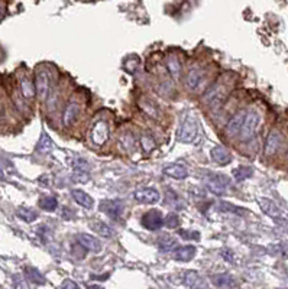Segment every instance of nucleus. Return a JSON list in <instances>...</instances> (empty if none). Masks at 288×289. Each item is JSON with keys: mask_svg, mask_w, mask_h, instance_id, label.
I'll return each instance as SVG.
<instances>
[{"mask_svg": "<svg viewBox=\"0 0 288 289\" xmlns=\"http://www.w3.org/2000/svg\"><path fill=\"white\" fill-rule=\"evenodd\" d=\"M197 133H199L197 120L193 116H187L181 123V128L178 132V140L182 143H191L196 139Z\"/></svg>", "mask_w": 288, "mask_h": 289, "instance_id": "1", "label": "nucleus"}, {"mask_svg": "<svg viewBox=\"0 0 288 289\" xmlns=\"http://www.w3.org/2000/svg\"><path fill=\"white\" fill-rule=\"evenodd\" d=\"M261 123V116L256 113V111H249L246 113V117H245L244 126H242V130H241V139L246 142L249 139L253 137V134L256 133L258 130V126Z\"/></svg>", "mask_w": 288, "mask_h": 289, "instance_id": "2", "label": "nucleus"}, {"mask_svg": "<svg viewBox=\"0 0 288 289\" xmlns=\"http://www.w3.org/2000/svg\"><path fill=\"white\" fill-rule=\"evenodd\" d=\"M227 184L229 178L220 174H209V177L206 178V188L216 195H223L226 193Z\"/></svg>", "mask_w": 288, "mask_h": 289, "instance_id": "3", "label": "nucleus"}, {"mask_svg": "<svg viewBox=\"0 0 288 289\" xmlns=\"http://www.w3.org/2000/svg\"><path fill=\"white\" fill-rule=\"evenodd\" d=\"M108 139H109V126H108V123L103 122V120L96 122L93 125V128H91V140H93V143L102 146V145H105L108 142Z\"/></svg>", "mask_w": 288, "mask_h": 289, "instance_id": "4", "label": "nucleus"}, {"mask_svg": "<svg viewBox=\"0 0 288 289\" xmlns=\"http://www.w3.org/2000/svg\"><path fill=\"white\" fill-rule=\"evenodd\" d=\"M141 223H142V225L146 230L156 231V230H159L164 225V217H162V214L158 210H151V211H148V213H145L142 216Z\"/></svg>", "mask_w": 288, "mask_h": 289, "instance_id": "5", "label": "nucleus"}, {"mask_svg": "<svg viewBox=\"0 0 288 289\" xmlns=\"http://www.w3.org/2000/svg\"><path fill=\"white\" fill-rule=\"evenodd\" d=\"M100 210L113 219H119L125 210V204L122 200H103L100 202Z\"/></svg>", "mask_w": 288, "mask_h": 289, "instance_id": "6", "label": "nucleus"}, {"mask_svg": "<svg viewBox=\"0 0 288 289\" xmlns=\"http://www.w3.org/2000/svg\"><path fill=\"white\" fill-rule=\"evenodd\" d=\"M133 198L142 204H156L161 200V194L155 188H142L135 191Z\"/></svg>", "mask_w": 288, "mask_h": 289, "instance_id": "7", "label": "nucleus"}, {"mask_svg": "<svg viewBox=\"0 0 288 289\" xmlns=\"http://www.w3.org/2000/svg\"><path fill=\"white\" fill-rule=\"evenodd\" d=\"M35 91L41 100L49 96V75L45 71H38L35 75Z\"/></svg>", "mask_w": 288, "mask_h": 289, "instance_id": "8", "label": "nucleus"}, {"mask_svg": "<svg viewBox=\"0 0 288 289\" xmlns=\"http://www.w3.org/2000/svg\"><path fill=\"white\" fill-rule=\"evenodd\" d=\"M245 117H246V111L241 110L238 111V113L227 122V125H226V133H227V136L233 137V136H238V134L241 133L242 126H244Z\"/></svg>", "mask_w": 288, "mask_h": 289, "instance_id": "9", "label": "nucleus"}, {"mask_svg": "<svg viewBox=\"0 0 288 289\" xmlns=\"http://www.w3.org/2000/svg\"><path fill=\"white\" fill-rule=\"evenodd\" d=\"M77 240H78V245L81 246L83 249L89 250V252L99 253V252L103 249L102 242H100L97 237H94V236H91V234H87V233H80V234L77 236Z\"/></svg>", "mask_w": 288, "mask_h": 289, "instance_id": "10", "label": "nucleus"}, {"mask_svg": "<svg viewBox=\"0 0 288 289\" xmlns=\"http://www.w3.org/2000/svg\"><path fill=\"white\" fill-rule=\"evenodd\" d=\"M78 113H80V106L78 103L75 101H70L64 109V113H63V123L66 128H70L71 125L75 123L77 117H78Z\"/></svg>", "mask_w": 288, "mask_h": 289, "instance_id": "11", "label": "nucleus"}, {"mask_svg": "<svg viewBox=\"0 0 288 289\" xmlns=\"http://www.w3.org/2000/svg\"><path fill=\"white\" fill-rule=\"evenodd\" d=\"M194 256H196V247L191 245L177 247L173 252V257L178 262H190Z\"/></svg>", "mask_w": 288, "mask_h": 289, "instance_id": "12", "label": "nucleus"}, {"mask_svg": "<svg viewBox=\"0 0 288 289\" xmlns=\"http://www.w3.org/2000/svg\"><path fill=\"white\" fill-rule=\"evenodd\" d=\"M280 145H281V134L278 133V132H275V130H272L271 133L268 134V137H266L265 140V149H264L265 155H274V154L278 151Z\"/></svg>", "mask_w": 288, "mask_h": 289, "instance_id": "13", "label": "nucleus"}, {"mask_svg": "<svg viewBox=\"0 0 288 289\" xmlns=\"http://www.w3.org/2000/svg\"><path fill=\"white\" fill-rule=\"evenodd\" d=\"M210 155L213 158L215 162H217L219 165H229L232 162V154L224 148V146H215L210 152Z\"/></svg>", "mask_w": 288, "mask_h": 289, "instance_id": "14", "label": "nucleus"}, {"mask_svg": "<svg viewBox=\"0 0 288 289\" xmlns=\"http://www.w3.org/2000/svg\"><path fill=\"white\" fill-rule=\"evenodd\" d=\"M90 228L94 231V233H97L99 236H102V237H113L114 236V228L110 227L109 224H106L105 222H100V220H93V222H90Z\"/></svg>", "mask_w": 288, "mask_h": 289, "instance_id": "15", "label": "nucleus"}, {"mask_svg": "<svg viewBox=\"0 0 288 289\" xmlns=\"http://www.w3.org/2000/svg\"><path fill=\"white\" fill-rule=\"evenodd\" d=\"M259 202V205H261V208H262V211L268 214L269 217H272V219H280L281 217V210H280V207L274 202L272 200H269V198H259L258 200Z\"/></svg>", "mask_w": 288, "mask_h": 289, "instance_id": "16", "label": "nucleus"}, {"mask_svg": "<svg viewBox=\"0 0 288 289\" xmlns=\"http://www.w3.org/2000/svg\"><path fill=\"white\" fill-rule=\"evenodd\" d=\"M71 197L74 198V201H75L78 205H81L83 208L90 210V208L94 207V200L90 197L86 191H83V190H72V191H71Z\"/></svg>", "mask_w": 288, "mask_h": 289, "instance_id": "17", "label": "nucleus"}, {"mask_svg": "<svg viewBox=\"0 0 288 289\" xmlns=\"http://www.w3.org/2000/svg\"><path fill=\"white\" fill-rule=\"evenodd\" d=\"M164 174L170 178L176 179H185L188 177V171L187 168H184L182 165H178V163H173V165H168L164 168Z\"/></svg>", "mask_w": 288, "mask_h": 289, "instance_id": "18", "label": "nucleus"}, {"mask_svg": "<svg viewBox=\"0 0 288 289\" xmlns=\"http://www.w3.org/2000/svg\"><path fill=\"white\" fill-rule=\"evenodd\" d=\"M182 284L184 287L187 288H200V287H204L203 284V278L200 276L197 272L194 270H187L182 276Z\"/></svg>", "mask_w": 288, "mask_h": 289, "instance_id": "19", "label": "nucleus"}, {"mask_svg": "<svg viewBox=\"0 0 288 289\" xmlns=\"http://www.w3.org/2000/svg\"><path fill=\"white\" fill-rule=\"evenodd\" d=\"M204 81V75L203 71L200 69H191L187 74V80H185V86L190 90H197Z\"/></svg>", "mask_w": 288, "mask_h": 289, "instance_id": "20", "label": "nucleus"}, {"mask_svg": "<svg viewBox=\"0 0 288 289\" xmlns=\"http://www.w3.org/2000/svg\"><path fill=\"white\" fill-rule=\"evenodd\" d=\"M23 275H25V278H26L29 282H32V284H35V285H44L45 284V276L36 269V267L26 266L23 269Z\"/></svg>", "mask_w": 288, "mask_h": 289, "instance_id": "21", "label": "nucleus"}, {"mask_svg": "<svg viewBox=\"0 0 288 289\" xmlns=\"http://www.w3.org/2000/svg\"><path fill=\"white\" fill-rule=\"evenodd\" d=\"M212 282L217 288H232V287H235V279L229 273H219V275L212 276Z\"/></svg>", "mask_w": 288, "mask_h": 289, "instance_id": "22", "label": "nucleus"}, {"mask_svg": "<svg viewBox=\"0 0 288 289\" xmlns=\"http://www.w3.org/2000/svg\"><path fill=\"white\" fill-rule=\"evenodd\" d=\"M165 64H167V69L170 71L171 77H173L174 80H180L182 67H181V63H180V60H178L177 57H176V55H170V57L167 58Z\"/></svg>", "mask_w": 288, "mask_h": 289, "instance_id": "23", "label": "nucleus"}, {"mask_svg": "<svg viewBox=\"0 0 288 289\" xmlns=\"http://www.w3.org/2000/svg\"><path fill=\"white\" fill-rule=\"evenodd\" d=\"M223 94V89L220 86H216V87H213V89H210L207 93H206V96L203 97V100H204V103H207L209 106H212V104H217V103H220L222 101V96Z\"/></svg>", "mask_w": 288, "mask_h": 289, "instance_id": "24", "label": "nucleus"}, {"mask_svg": "<svg viewBox=\"0 0 288 289\" xmlns=\"http://www.w3.org/2000/svg\"><path fill=\"white\" fill-rule=\"evenodd\" d=\"M119 145H120V148H122L125 152L131 154V152L135 151V148H136V139H135V136H133L132 133L126 132V133H123L120 136Z\"/></svg>", "mask_w": 288, "mask_h": 289, "instance_id": "25", "label": "nucleus"}, {"mask_svg": "<svg viewBox=\"0 0 288 289\" xmlns=\"http://www.w3.org/2000/svg\"><path fill=\"white\" fill-rule=\"evenodd\" d=\"M16 214H18V217H19V219H22L23 222H26V223H32L38 219V213H36L35 210H32V208H26V207H21V208L16 211Z\"/></svg>", "mask_w": 288, "mask_h": 289, "instance_id": "26", "label": "nucleus"}, {"mask_svg": "<svg viewBox=\"0 0 288 289\" xmlns=\"http://www.w3.org/2000/svg\"><path fill=\"white\" fill-rule=\"evenodd\" d=\"M51 148H52V140H51V137L46 133H42L39 142H38V145H36V152H38V154H48V152L51 151Z\"/></svg>", "mask_w": 288, "mask_h": 289, "instance_id": "27", "label": "nucleus"}, {"mask_svg": "<svg viewBox=\"0 0 288 289\" xmlns=\"http://www.w3.org/2000/svg\"><path fill=\"white\" fill-rule=\"evenodd\" d=\"M252 174H253V169L249 168V166H239V168L233 169V172H232L233 178L236 181H244V179L251 178Z\"/></svg>", "mask_w": 288, "mask_h": 289, "instance_id": "28", "label": "nucleus"}, {"mask_svg": "<svg viewBox=\"0 0 288 289\" xmlns=\"http://www.w3.org/2000/svg\"><path fill=\"white\" fill-rule=\"evenodd\" d=\"M177 240H174V239H171V237H164L161 242H158V247H159V250L161 252H164V253H168V252H174L176 249H177Z\"/></svg>", "mask_w": 288, "mask_h": 289, "instance_id": "29", "label": "nucleus"}, {"mask_svg": "<svg viewBox=\"0 0 288 289\" xmlns=\"http://www.w3.org/2000/svg\"><path fill=\"white\" fill-rule=\"evenodd\" d=\"M21 90H22L23 97H26V98H31L35 96V86L26 77L21 78Z\"/></svg>", "mask_w": 288, "mask_h": 289, "instance_id": "30", "label": "nucleus"}, {"mask_svg": "<svg viewBox=\"0 0 288 289\" xmlns=\"http://www.w3.org/2000/svg\"><path fill=\"white\" fill-rule=\"evenodd\" d=\"M141 148L146 154L152 152V149H155V140H154V137L151 134H142L141 136Z\"/></svg>", "mask_w": 288, "mask_h": 289, "instance_id": "31", "label": "nucleus"}, {"mask_svg": "<svg viewBox=\"0 0 288 289\" xmlns=\"http://www.w3.org/2000/svg\"><path fill=\"white\" fill-rule=\"evenodd\" d=\"M39 207L45 211H55L58 207V201L54 197H44L39 200Z\"/></svg>", "mask_w": 288, "mask_h": 289, "instance_id": "32", "label": "nucleus"}, {"mask_svg": "<svg viewBox=\"0 0 288 289\" xmlns=\"http://www.w3.org/2000/svg\"><path fill=\"white\" fill-rule=\"evenodd\" d=\"M180 217L176 213H170L165 219H164V225H167L168 228H176L180 225Z\"/></svg>", "mask_w": 288, "mask_h": 289, "instance_id": "33", "label": "nucleus"}, {"mask_svg": "<svg viewBox=\"0 0 288 289\" xmlns=\"http://www.w3.org/2000/svg\"><path fill=\"white\" fill-rule=\"evenodd\" d=\"M72 178L75 179L77 182H87L90 179L89 172L87 169H81V168H77L75 172H74V177Z\"/></svg>", "mask_w": 288, "mask_h": 289, "instance_id": "34", "label": "nucleus"}, {"mask_svg": "<svg viewBox=\"0 0 288 289\" xmlns=\"http://www.w3.org/2000/svg\"><path fill=\"white\" fill-rule=\"evenodd\" d=\"M178 234L184 239V240H199L200 234L199 231H187V230H180Z\"/></svg>", "mask_w": 288, "mask_h": 289, "instance_id": "35", "label": "nucleus"}, {"mask_svg": "<svg viewBox=\"0 0 288 289\" xmlns=\"http://www.w3.org/2000/svg\"><path fill=\"white\" fill-rule=\"evenodd\" d=\"M61 288H74V289H77V288H78V285H77L75 282H72L71 279H67V281H64V284L61 285Z\"/></svg>", "mask_w": 288, "mask_h": 289, "instance_id": "36", "label": "nucleus"}, {"mask_svg": "<svg viewBox=\"0 0 288 289\" xmlns=\"http://www.w3.org/2000/svg\"><path fill=\"white\" fill-rule=\"evenodd\" d=\"M4 177V174H3V171H1V168H0V179Z\"/></svg>", "mask_w": 288, "mask_h": 289, "instance_id": "37", "label": "nucleus"}, {"mask_svg": "<svg viewBox=\"0 0 288 289\" xmlns=\"http://www.w3.org/2000/svg\"><path fill=\"white\" fill-rule=\"evenodd\" d=\"M0 16H1V9H0Z\"/></svg>", "mask_w": 288, "mask_h": 289, "instance_id": "38", "label": "nucleus"}]
</instances>
